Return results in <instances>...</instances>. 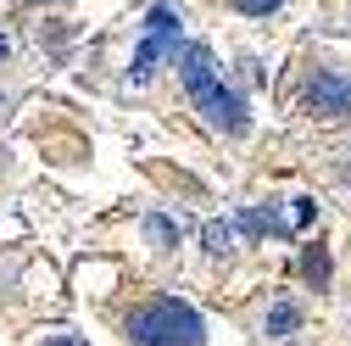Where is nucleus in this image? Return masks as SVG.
Wrapping results in <instances>:
<instances>
[{"instance_id": "1", "label": "nucleus", "mask_w": 351, "mask_h": 346, "mask_svg": "<svg viewBox=\"0 0 351 346\" xmlns=\"http://www.w3.org/2000/svg\"><path fill=\"white\" fill-rule=\"evenodd\" d=\"M128 341L134 346H201L206 319L179 296H151L128 313Z\"/></svg>"}, {"instance_id": "2", "label": "nucleus", "mask_w": 351, "mask_h": 346, "mask_svg": "<svg viewBox=\"0 0 351 346\" xmlns=\"http://www.w3.org/2000/svg\"><path fill=\"white\" fill-rule=\"evenodd\" d=\"M179 28H184V17L173 12V6H151V17H145V39H140V51H134V67H128V78L145 84L167 51H179Z\"/></svg>"}, {"instance_id": "3", "label": "nucleus", "mask_w": 351, "mask_h": 346, "mask_svg": "<svg viewBox=\"0 0 351 346\" xmlns=\"http://www.w3.org/2000/svg\"><path fill=\"white\" fill-rule=\"evenodd\" d=\"M301 106L313 112V117H346L351 112V73L346 67H324L306 78V90H301Z\"/></svg>"}, {"instance_id": "4", "label": "nucleus", "mask_w": 351, "mask_h": 346, "mask_svg": "<svg viewBox=\"0 0 351 346\" xmlns=\"http://www.w3.org/2000/svg\"><path fill=\"white\" fill-rule=\"evenodd\" d=\"M195 112L206 117V128H217V135H245V123H251V117H245V101L229 90L223 78H212L206 90L195 95Z\"/></svg>"}, {"instance_id": "5", "label": "nucleus", "mask_w": 351, "mask_h": 346, "mask_svg": "<svg viewBox=\"0 0 351 346\" xmlns=\"http://www.w3.org/2000/svg\"><path fill=\"white\" fill-rule=\"evenodd\" d=\"M301 324V308H295V301H274V308H268V335H290Z\"/></svg>"}, {"instance_id": "6", "label": "nucleus", "mask_w": 351, "mask_h": 346, "mask_svg": "<svg viewBox=\"0 0 351 346\" xmlns=\"http://www.w3.org/2000/svg\"><path fill=\"white\" fill-rule=\"evenodd\" d=\"M145 235H151L156 246H179V218H162V212H151V218H145Z\"/></svg>"}, {"instance_id": "7", "label": "nucleus", "mask_w": 351, "mask_h": 346, "mask_svg": "<svg viewBox=\"0 0 351 346\" xmlns=\"http://www.w3.org/2000/svg\"><path fill=\"white\" fill-rule=\"evenodd\" d=\"M201 240H206V251L223 257V251L234 246V224H206V229H201Z\"/></svg>"}, {"instance_id": "8", "label": "nucleus", "mask_w": 351, "mask_h": 346, "mask_svg": "<svg viewBox=\"0 0 351 346\" xmlns=\"http://www.w3.org/2000/svg\"><path fill=\"white\" fill-rule=\"evenodd\" d=\"M234 12H245V17H268V12H279L285 0H229Z\"/></svg>"}, {"instance_id": "9", "label": "nucleus", "mask_w": 351, "mask_h": 346, "mask_svg": "<svg viewBox=\"0 0 351 346\" xmlns=\"http://www.w3.org/2000/svg\"><path fill=\"white\" fill-rule=\"evenodd\" d=\"M6 56H12V39H6V34H0V62H6Z\"/></svg>"}, {"instance_id": "10", "label": "nucleus", "mask_w": 351, "mask_h": 346, "mask_svg": "<svg viewBox=\"0 0 351 346\" xmlns=\"http://www.w3.org/2000/svg\"><path fill=\"white\" fill-rule=\"evenodd\" d=\"M51 346H78V341H73V335H62V341H51Z\"/></svg>"}, {"instance_id": "11", "label": "nucleus", "mask_w": 351, "mask_h": 346, "mask_svg": "<svg viewBox=\"0 0 351 346\" xmlns=\"http://www.w3.org/2000/svg\"><path fill=\"white\" fill-rule=\"evenodd\" d=\"M34 6H45V0H34ZM51 6H62V0H51Z\"/></svg>"}, {"instance_id": "12", "label": "nucleus", "mask_w": 351, "mask_h": 346, "mask_svg": "<svg viewBox=\"0 0 351 346\" xmlns=\"http://www.w3.org/2000/svg\"><path fill=\"white\" fill-rule=\"evenodd\" d=\"M0 101H6V95H0Z\"/></svg>"}]
</instances>
